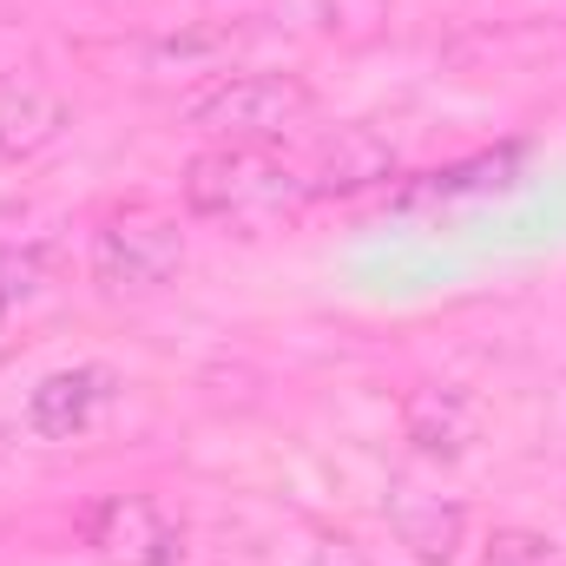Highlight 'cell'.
Masks as SVG:
<instances>
[{
  "label": "cell",
  "instance_id": "obj_13",
  "mask_svg": "<svg viewBox=\"0 0 566 566\" xmlns=\"http://www.w3.org/2000/svg\"><path fill=\"white\" fill-rule=\"evenodd\" d=\"M7 316H13V296H0V349H7Z\"/></svg>",
  "mask_w": 566,
  "mask_h": 566
},
{
  "label": "cell",
  "instance_id": "obj_6",
  "mask_svg": "<svg viewBox=\"0 0 566 566\" xmlns=\"http://www.w3.org/2000/svg\"><path fill=\"white\" fill-rule=\"evenodd\" d=\"M402 416H409V441L422 448L428 461H454L474 441V428H481L474 396L468 389H448V382H422Z\"/></svg>",
  "mask_w": 566,
  "mask_h": 566
},
{
  "label": "cell",
  "instance_id": "obj_1",
  "mask_svg": "<svg viewBox=\"0 0 566 566\" xmlns=\"http://www.w3.org/2000/svg\"><path fill=\"white\" fill-rule=\"evenodd\" d=\"M310 198V185L283 165L271 145H211L185 165V211L198 218H231V224H264Z\"/></svg>",
  "mask_w": 566,
  "mask_h": 566
},
{
  "label": "cell",
  "instance_id": "obj_8",
  "mask_svg": "<svg viewBox=\"0 0 566 566\" xmlns=\"http://www.w3.org/2000/svg\"><path fill=\"white\" fill-rule=\"evenodd\" d=\"M66 133V106L33 80H0V158H33Z\"/></svg>",
  "mask_w": 566,
  "mask_h": 566
},
{
  "label": "cell",
  "instance_id": "obj_11",
  "mask_svg": "<svg viewBox=\"0 0 566 566\" xmlns=\"http://www.w3.org/2000/svg\"><path fill=\"white\" fill-rule=\"evenodd\" d=\"M488 566H547V547L527 541V534H501L494 554H488Z\"/></svg>",
  "mask_w": 566,
  "mask_h": 566
},
{
  "label": "cell",
  "instance_id": "obj_3",
  "mask_svg": "<svg viewBox=\"0 0 566 566\" xmlns=\"http://www.w3.org/2000/svg\"><path fill=\"white\" fill-rule=\"evenodd\" d=\"M185 264V231L158 205H126L93 238V277L106 290H158Z\"/></svg>",
  "mask_w": 566,
  "mask_h": 566
},
{
  "label": "cell",
  "instance_id": "obj_10",
  "mask_svg": "<svg viewBox=\"0 0 566 566\" xmlns=\"http://www.w3.org/2000/svg\"><path fill=\"white\" fill-rule=\"evenodd\" d=\"M389 171H396V151L376 139L369 126H349L343 139H329L316 178H310V191H356V185H376V178H389Z\"/></svg>",
  "mask_w": 566,
  "mask_h": 566
},
{
  "label": "cell",
  "instance_id": "obj_4",
  "mask_svg": "<svg viewBox=\"0 0 566 566\" xmlns=\"http://www.w3.org/2000/svg\"><path fill=\"white\" fill-rule=\"evenodd\" d=\"M80 541L99 566H171L178 560V521L151 494H99L80 514Z\"/></svg>",
  "mask_w": 566,
  "mask_h": 566
},
{
  "label": "cell",
  "instance_id": "obj_9",
  "mask_svg": "<svg viewBox=\"0 0 566 566\" xmlns=\"http://www.w3.org/2000/svg\"><path fill=\"white\" fill-rule=\"evenodd\" d=\"M514 165H521V145H501V151H481V158H461L448 171H428L416 185H402L396 198L402 205H441V198H481V191H501L514 185Z\"/></svg>",
  "mask_w": 566,
  "mask_h": 566
},
{
  "label": "cell",
  "instance_id": "obj_2",
  "mask_svg": "<svg viewBox=\"0 0 566 566\" xmlns=\"http://www.w3.org/2000/svg\"><path fill=\"white\" fill-rule=\"evenodd\" d=\"M310 106L316 93L296 73H238L191 99V126L211 133L218 145H277L283 133L310 119Z\"/></svg>",
  "mask_w": 566,
  "mask_h": 566
},
{
  "label": "cell",
  "instance_id": "obj_12",
  "mask_svg": "<svg viewBox=\"0 0 566 566\" xmlns=\"http://www.w3.org/2000/svg\"><path fill=\"white\" fill-rule=\"evenodd\" d=\"M310 566H369V560H363V554H356L349 541H323V547H316V560H310Z\"/></svg>",
  "mask_w": 566,
  "mask_h": 566
},
{
  "label": "cell",
  "instance_id": "obj_7",
  "mask_svg": "<svg viewBox=\"0 0 566 566\" xmlns=\"http://www.w3.org/2000/svg\"><path fill=\"white\" fill-rule=\"evenodd\" d=\"M389 521L402 534V547L428 566H448L461 554V534H468V514L441 494H422V488H396L389 494Z\"/></svg>",
  "mask_w": 566,
  "mask_h": 566
},
{
  "label": "cell",
  "instance_id": "obj_5",
  "mask_svg": "<svg viewBox=\"0 0 566 566\" xmlns=\"http://www.w3.org/2000/svg\"><path fill=\"white\" fill-rule=\"evenodd\" d=\"M113 396H119V376H113L106 363L53 369V376H40L33 396H27V428H33L40 441H73V434L93 428V416H99Z\"/></svg>",
  "mask_w": 566,
  "mask_h": 566
}]
</instances>
